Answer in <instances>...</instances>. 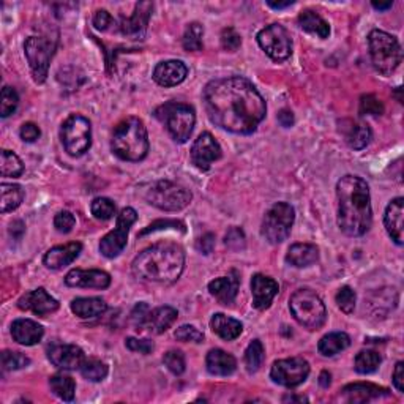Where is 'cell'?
Returning a JSON list of instances; mask_svg holds the SVG:
<instances>
[{"label":"cell","mask_w":404,"mask_h":404,"mask_svg":"<svg viewBox=\"0 0 404 404\" xmlns=\"http://www.w3.org/2000/svg\"><path fill=\"white\" fill-rule=\"evenodd\" d=\"M19 134H21V138L22 141H25V143H35V141L40 138V128H38V125L35 124H32V122H27V124H24L21 126V131H19Z\"/></svg>","instance_id":"cell-55"},{"label":"cell","mask_w":404,"mask_h":404,"mask_svg":"<svg viewBox=\"0 0 404 404\" xmlns=\"http://www.w3.org/2000/svg\"><path fill=\"white\" fill-rule=\"evenodd\" d=\"M59 302L49 296L44 287H38L35 291H30L18 300V308L24 311H32L37 316H48L51 313H56L59 310Z\"/></svg>","instance_id":"cell-17"},{"label":"cell","mask_w":404,"mask_h":404,"mask_svg":"<svg viewBox=\"0 0 404 404\" xmlns=\"http://www.w3.org/2000/svg\"><path fill=\"white\" fill-rule=\"evenodd\" d=\"M56 51V40L46 37H29L24 43V54L29 62L32 76L35 82L43 84L48 78L51 59Z\"/></svg>","instance_id":"cell-11"},{"label":"cell","mask_w":404,"mask_h":404,"mask_svg":"<svg viewBox=\"0 0 404 404\" xmlns=\"http://www.w3.org/2000/svg\"><path fill=\"white\" fill-rule=\"evenodd\" d=\"M337 305L339 310L346 314H351L352 311L356 310V302H357V296L352 287L349 286H343L341 289L337 292Z\"/></svg>","instance_id":"cell-44"},{"label":"cell","mask_w":404,"mask_h":404,"mask_svg":"<svg viewBox=\"0 0 404 404\" xmlns=\"http://www.w3.org/2000/svg\"><path fill=\"white\" fill-rule=\"evenodd\" d=\"M261 49L277 62L289 59L292 54V40L289 32L281 24H271L258 34Z\"/></svg>","instance_id":"cell-13"},{"label":"cell","mask_w":404,"mask_h":404,"mask_svg":"<svg viewBox=\"0 0 404 404\" xmlns=\"http://www.w3.org/2000/svg\"><path fill=\"white\" fill-rule=\"evenodd\" d=\"M111 149L115 157L124 162L138 163L149 153V136L144 122L138 117H128L115 126Z\"/></svg>","instance_id":"cell-4"},{"label":"cell","mask_w":404,"mask_h":404,"mask_svg":"<svg viewBox=\"0 0 404 404\" xmlns=\"http://www.w3.org/2000/svg\"><path fill=\"white\" fill-rule=\"evenodd\" d=\"M393 386L400 393L404 392V363L398 362L393 371Z\"/></svg>","instance_id":"cell-58"},{"label":"cell","mask_w":404,"mask_h":404,"mask_svg":"<svg viewBox=\"0 0 404 404\" xmlns=\"http://www.w3.org/2000/svg\"><path fill=\"white\" fill-rule=\"evenodd\" d=\"M224 243H226V247L229 249H233V252H239V249L245 248V234H243V230L240 228H230L228 230L226 237H224Z\"/></svg>","instance_id":"cell-51"},{"label":"cell","mask_w":404,"mask_h":404,"mask_svg":"<svg viewBox=\"0 0 404 404\" xmlns=\"http://www.w3.org/2000/svg\"><path fill=\"white\" fill-rule=\"evenodd\" d=\"M44 335L43 327L32 319H16L11 324V337L22 346H35Z\"/></svg>","instance_id":"cell-24"},{"label":"cell","mask_w":404,"mask_h":404,"mask_svg":"<svg viewBox=\"0 0 404 404\" xmlns=\"http://www.w3.org/2000/svg\"><path fill=\"white\" fill-rule=\"evenodd\" d=\"M72 311L81 319L98 318L107 310V305L100 297H78L72 302Z\"/></svg>","instance_id":"cell-31"},{"label":"cell","mask_w":404,"mask_h":404,"mask_svg":"<svg viewBox=\"0 0 404 404\" xmlns=\"http://www.w3.org/2000/svg\"><path fill=\"white\" fill-rule=\"evenodd\" d=\"M178 313L176 308L172 306H158L155 310L150 311L149 322H147V329L149 332L155 333V335H162L169 327L177 320Z\"/></svg>","instance_id":"cell-30"},{"label":"cell","mask_w":404,"mask_h":404,"mask_svg":"<svg viewBox=\"0 0 404 404\" xmlns=\"http://www.w3.org/2000/svg\"><path fill=\"white\" fill-rule=\"evenodd\" d=\"M51 390H53L56 396H59L63 401H73L76 393V384L73 377L67 374H54L49 379Z\"/></svg>","instance_id":"cell-35"},{"label":"cell","mask_w":404,"mask_h":404,"mask_svg":"<svg viewBox=\"0 0 404 404\" xmlns=\"http://www.w3.org/2000/svg\"><path fill=\"white\" fill-rule=\"evenodd\" d=\"M220 158L221 147L218 144V141L209 131L200 134L193 147H191V163L200 171H209L211 163Z\"/></svg>","instance_id":"cell-15"},{"label":"cell","mask_w":404,"mask_h":404,"mask_svg":"<svg viewBox=\"0 0 404 404\" xmlns=\"http://www.w3.org/2000/svg\"><path fill=\"white\" fill-rule=\"evenodd\" d=\"M319 259V249L313 243H296L287 249L286 261L291 266L304 268L316 264Z\"/></svg>","instance_id":"cell-29"},{"label":"cell","mask_w":404,"mask_h":404,"mask_svg":"<svg viewBox=\"0 0 404 404\" xmlns=\"http://www.w3.org/2000/svg\"><path fill=\"white\" fill-rule=\"evenodd\" d=\"M384 224L389 235L396 245H403L404 242V200L396 197L387 205L386 215H384Z\"/></svg>","instance_id":"cell-23"},{"label":"cell","mask_w":404,"mask_h":404,"mask_svg":"<svg viewBox=\"0 0 404 404\" xmlns=\"http://www.w3.org/2000/svg\"><path fill=\"white\" fill-rule=\"evenodd\" d=\"M81 374L91 382H101L107 376V365L98 358H86L84 363L81 365Z\"/></svg>","instance_id":"cell-39"},{"label":"cell","mask_w":404,"mask_h":404,"mask_svg":"<svg viewBox=\"0 0 404 404\" xmlns=\"http://www.w3.org/2000/svg\"><path fill=\"white\" fill-rule=\"evenodd\" d=\"M280 286L277 281L262 273H256L252 278V294H253V306L256 310L264 311L272 305L273 299L277 297Z\"/></svg>","instance_id":"cell-20"},{"label":"cell","mask_w":404,"mask_h":404,"mask_svg":"<svg viewBox=\"0 0 404 404\" xmlns=\"http://www.w3.org/2000/svg\"><path fill=\"white\" fill-rule=\"evenodd\" d=\"M319 384H320V387H324V389H329L330 387V384H332V376L329 371H322L319 376Z\"/></svg>","instance_id":"cell-60"},{"label":"cell","mask_w":404,"mask_h":404,"mask_svg":"<svg viewBox=\"0 0 404 404\" xmlns=\"http://www.w3.org/2000/svg\"><path fill=\"white\" fill-rule=\"evenodd\" d=\"M74 224H76V218L72 211H68V210L59 211V214H57L54 218V228L59 230L60 234L72 233Z\"/></svg>","instance_id":"cell-49"},{"label":"cell","mask_w":404,"mask_h":404,"mask_svg":"<svg viewBox=\"0 0 404 404\" xmlns=\"http://www.w3.org/2000/svg\"><path fill=\"white\" fill-rule=\"evenodd\" d=\"M169 226L172 228H176V229H182L183 233H185V224L182 221H176V220H166V221H155V223H152L149 228H145L143 233H141L139 235L143 237L145 234H149V233H155V230H159V229H169Z\"/></svg>","instance_id":"cell-54"},{"label":"cell","mask_w":404,"mask_h":404,"mask_svg":"<svg viewBox=\"0 0 404 404\" xmlns=\"http://www.w3.org/2000/svg\"><path fill=\"white\" fill-rule=\"evenodd\" d=\"M65 285L70 287H86V289H106L111 285L109 273L97 271H82V268H73L65 277Z\"/></svg>","instance_id":"cell-19"},{"label":"cell","mask_w":404,"mask_h":404,"mask_svg":"<svg viewBox=\"0 0 404 404\" xmlns=\"http://www.w3.org/2000/svg\"><path fill=\"white\" fill-rule=\"evenodd\" d=\"M264 362V346L259 339H253L245 351V365L248 373H256Z\"/></svg>","instance_id":"cell-40"},{"label":"cell","mask_w":404,"mask_h":404,"mask_svg":"<svg viewBox=\"0 0 404 404\" xmlns=\"http://www.w3.org/2000/svg\"><path fill=\"white\" fill-rule=\"evenodd\" d=\"M30 365V358L25 357L21 352L4 351L2 352V367L5 371H16L25 368Z\"/></svg>","instance_id":"cell-43"},{"label":"cell","mask_w":404,"mask_h":404,"mask_svg":"<svg viewBox=\"0 0 404 404\" xmlns=\"http://www.w3.org/2000/svg\"><path fill=\"white\" fill-rule=\"evenodd\" d=\"M19 105V97L13 87L5 86L2 89V103H0V115L2 117H8L16 111Z\"/></svg>","instance_id":"cell-45"},{"label":"cell","mask_w":404,"mask_h":404,"mask_svg":"<svg viewBox=\"0 0 404 404\" xmlns=\"http://www.w3.org/2000/svg\"><path fill=\"white\" fill-rule=\"evenodd\" d=\"M205 367L211 376H230L237 368V360L226 351L211 349L205 358Z\"/></svg>","instance_id":"cell-27"},{"label":"cell","mask_w":404,"mask_h":404,"mask_svg":"<svg viewBox=\"0 0 404 404\" xmlns=\"http://www.w3.org/2000/svg\"><path fill=\"white\" fill-rule=\"evenodd\" d=\"M371 62L376 72L384 76L392 74L403 60V51L398 40L384 30H371L368 35Z\"/></svg>","instance_id":"cell-5"},{"label":"cell","mask_w":404,"mask_h":404,"mask_svg":"<svg viewBox=\"0 0 404 404\" xmlns=\"http://www.w3.org/2000/svg\"><path fill=\"white\" fill-rule=\"evenodd\" d=\"M285 401H306L304 396H286Z\"/></svg>","instance_id":"cell-63"},{"label":"cell","mask_w":404,"mask_h":404,"mask_svg":"<svg viewBox=\"0 0 404 404\" xmlns=\"http://www.w3.org/2000/svg\"><path fill=\"white\" fill-rule=\"evenodd\" d=\"M240 44H242V37L239 32H237L234 27H226V29H223L221 32V46L226 49V51H230V53H234V51H237L240 48Z\"/></svg>","instance_id":"cell-50"},{"label":"cell","mask_w":404,"mask_h":404,"mask_svg":"<svg viewBox=\"0 0 404 404\" xmlns=\"http://www.w3.org/2000/svg\"><path fill=\"white\" fill-rule=\"evenodd\" d=\"M163 363L166 365V368H168L171 373L176 374V376L183 374L185 367H187V363H185V357L181 351L166 352L164 357H163Z\"/></svg>","instance_id":"cell-46"},{"label":"cell","mask_w":404,"mask_h":404,"mask_svg":"<svg viewBox=\"0 0 404 404\" xmlns=\"http://www.w3.org/2000/svg\"><path fill=\"white\" fill-rule=\"evenodd\" d=\"M62 144L65 147L68 155L81 157L91 149L92 145V125L82 115H70L63 122L60 130Z\"/></svg>","instance_id":"cell-10"},{"label":"cell","mask_w":404,"mask_h":404,"mask_svg":"<svg viewBox=\"0 0 404 404\" xmlns=\"http://www.w3.org/2000/svg\"><path fill=\"white\" fill-rule=\"evenodd\" d=\"M81 252H82V243L72 242L67 243V245L51 248L49 252L44 254L43 262L44 266L51 268V271H60V268L67 267L72 264L73 261H76Z\"/></svg>","instance_id":"cell-22"},{"label":"cell","mask_w":404,"mask_h":404,"mask_svg":"<svg viewBox=\"0 0 404 404\" xmlns=\"http://www.w3.org/2000/svg\"><path fill=\"white\" fill-rule=\"evenodd\" d=\"M381 362L382 357L376 351H360L354 360V368L358 374H370L379 368Z\"/></svg>","instance_id":"cell-37"},{"label":"cell","mask_w":404,"mask_h":404,"mask_svg":"<svg viewBox=\"0 0 404 404\" xmlns=\"http://www.w3.org/2000/svg\"><path fill=\"white\" fill-rule=\"evenodd\" d=\"M188 74V68L182 60L159 62L153 70V81L162 87H174L182 84Z\"/></svg>","instance_id":"cell-21"},{"label":"cell","mask_w":404,"mask_h":404,"mask_svg":"<svg viewBox=\"0 0 404 404\" xmlns=\"http://www.w3.org/2000/svg\"><path fill=\"white\" fill-rule=\"evenodd\" d=\"M338 226L346 235L367 234L373 223L368 183L358 176H344L337 183Z\"/></svg>","instance_id":"cell-2"},{"label":"cell","mask_w":404,"mask_h":404,"mask_svg":"<svg viewBox=\"0 0 404 404\" xmlns=\"http://www.w3.org/2000/svg\"><path fill=\"white\" fill-rule=\"evenodd\" d=\"M149 316H150V308L147 304L141 302L136 306L133 308L131 311V324L134 325L136 330H144L147 329V322H149Z\"/></svg>","instance_id":"cell-47"},{"label":"cell","mask_w":404,"mask_h":404,"mask_svg":"<svg viewBox=\"0 0 404 404\" xmlns=\"http://www.w3.org/2000/svg\"><path fill=\"white\" fill-rule=\"evenodd\" d=\"M202 101L211 124L234 134H252L267 114L266 100L242 76L210 81L204 87Z\"/></svg>","instance_id":"cell-1"},{"label":"cell","mask_w":404,"mask_h":404,"mask_svg":"<svg viewBox=\"0 0 404 404\" xmlns=\"http://www.w3.org/2000/svg\"><path fill=\"white\" fill-rule=\"evenodd\" d=\"M351 346V338L348 333L344 332H333L320 338V341L318 344L319 354L324 357H333L343 352L344 349H348Z\"/></svg>","instance_id":"cell-32"},{"label":"cell","mask_w":404,"mask_h":404,"mask_svg":"<svg viewBox=\"0 0 404 404\" xmlns=\"http://www.w3.org/2000/svg\"><path fill=\"white\" fill-rule=\"evenodd\" d=\"M210 327L215 335L224 339V341H233V339L239 338L243 332V325L240 320L229 318L223 313L214 314V318L210 320Z\"/></svg>","instance_id":"cell-28"},{"label":"cell","mask_w":404,"mask_h":404,"mask_svg":"<svg viewBox=\"0 0 404 404\" xmlns=\"http://www.w3.org/2000/svg\"><path fill=\"white\" fill-rule=\"evenodd\" d=\"M176 338L183 343H202L204 333L195 325H182L176 330Z\"/></svg>","instance_id":"cell-48"},{"label":"cell","mask_w":404,"mask_h":404,"mask_svg":"<svg viewBox=\"0 0 404 404\" xmlns=\"http://www.w3.org/2000/svg\"><path fill=\"white\" fill-rule=\"evenodd\" d=\"M384 112V105L374 95H363L360 100V114L381 115Z\"/></svg>","instance_id":"cell-52"},{"label":"cell","mask_w":404,"mask_h":404,"mask_svg":"<svg viewBox=\"0 0 404 404\" xmlns=\"http://www.w3.org/2000/svg\"><path fill=\"white\" fill-rule=\"evenodd\" d=\"M214 248H215V235L210 233L202 235L201 239L196 242V249L202 254H210L214 252Z\"/></svg>","instance_id":"cell-57"},{"label":"cell","mask_w":404,"mask_h":404,"mask_svg":"<svg viewBox=\"0 0 404 404\" xmlns=\"http://www.w3.org/2000/svg\"><path fill=\"white\" fill-rule=\"evenodd\" d=\"M49 362L63 371L79 370L86 360V354L76 344H54L48 351Z\"/></svg>","instance_id":"cell-16"},{"label":"cell","mask_w":404,"mask_h":404,"mask_svg":"<svg viewBox=\"0 0 404 404\" xmlns=\"http://www.w3.org/2000/svg\"><path fill=\"white\" fill-rule=\"evenodd\" d=\"M125 346L131 352H139V354H152L153 349H155V344L150 339H138V338H126Z\"/></svg>","instance_id":"cell-53"},{"label":"cell","mask_w":404,"mask_h":404,"mask_svg":"<svg viewBox=\"0 0 404 404\" xmlns=\"http://www.w3.org/2000/svg\"><path fill=\"white\" fill-rule=\"evenodd\" d=\"M289 310L294 319L308 330H318L325 324V305L311 289H299L294 292L289 299Z\"/></svg>","instance_id":"cell-7"},{"label":"cell","mask_w":404,"mask_h":404,"mask_svg":"<svg viewBox=\"0 0 404 404\" xmlns=\"http://www.w3.org/2000/svg\"><path fill=\"white\" fill-rule=\"evenodd\" d=\"M299 25L305 32H308V34L316 35L319 38H322V40L324 38H329L330 35V25L313 10H304L302 13H300Z\"/></svg>","instance_id":"cell-33"},{"label":"cell","mask_w":404,"mask_h":404,"mask_svg":"<svg viewBox=\"0 0 404 404\" xmlns=\"http://www.w3.org/2000/svg\"><path fill=\"white\" fill-rule=\"evenodd\" d=\"M2 214L16 210L24 201V190L16 183H2Z\"/></svg>","instance_id":"cell-36"},{"label":"cell","mask_w":404,"mask_h":404,"mask_svg":"<svg viewBox=\"0 0 404 404\" xmlns=\"http://www.w3.org/2000/svg\"><path fill=\"white\" fill-rule=\"evenodd\" d=\"M202 37H204V27L201 24L193 22L190 24L187 30H185L182 44L183 49L188 51V53H197V51H202Z\"/></svg>","instance_id":"cell-38"},{"label":"cell","mask_w":404,"mask_h":404,"mask_svg":"<svg viewBox=\"0 0 404 404\" xmlns=\"http://www.w3.org/2000/svg\"><path fill=\"white\" fill-rule=\"evenodd\" d=\"M153 5L150 2H141L134 6V11L130 16H122L119 29L125 37L141 38L144 37L147 24L152 15Z\"/></svg>","instance_id":"cell-18"},{"label":"cell","mask_w":404,"mask_h":404,"mask_svg":"<svg viewBox=\"0 0 404 404\" xmlns=\"http://www.w3.org/2000/svg\"><path fill=\"white\" fill-rule=\"evenodd\" d=\"M185 268V252L172 242L155 243L134 258L131 271L134 277L147 283L172 285L181 278Z\"/></svg>","instance_id":"cell-3"},{"label":"cell","mask_w":404,"mask_h":404,"mask_svg":"<svg viewBox=\"0 0 404 404\" xmlns=\"http://www.w3.org/2000/svg\"><path fill=\"white\" fill-rule=\"evenodd\" d=\"M191 193L182 187L169 181H159L153 183L145 195V200L153 207L164 211H177L187 207L191 202Z\"/></svg>","instance_id":"cell-9"},{"label":"cell","mask_w":404,"mask_h":404,"mask_svg":"<svg viewBox=\"0 0 404 404\" xmlns=\"http://www.w3.org/2000/svg\"><path fill=\"white\" fill-rule=\"evenodd\" d=\"M155 117L168 128L171 138L178 144H185L191 138L196 124L195 109L185 103H166L155 111Z\"/></svg>","instance_id":"cell-6"},{"label":"cell","mask_w":404,"mask_h":404,"mask_svg":"<svg viewBox=\"0 0 404 404\" xmlns=\"http://www.w3.org/2000/svg\"><path fill=\"white\" fill-rule=\"evenodd\" d=\"M138 220V214L133 207H125L117 215L115 229L107 233L100 242V253L107 259H114L124 252L128 242V234L134 223Z\"/></svg>","instance_id":"cell-12"},{"label":"cell","mask_w":404,"mask_h":404,"mask_svg":"<svg viewBox=\"0 0 404 404\" xmlns=\"http://www.w3.org/2000/svg\"><path fill=\"white\" fill-rule=\"evenodd\" d=\"M92 215L101 221H107L115 215V204L109 197H95L91 204Z\"/></svg>","instance_id":"cell-42"},{"label":"cell","mask_w":404,"mask_h":404,"mask_svg":"<svg viewBox=\"0 0 404 404\" xmlns=\"http://www.w3.org/2000/svg\"><path fill=\"white\" fill-rule=\"evenodd\" d=\"M344 136L346 143H348L352 149L362 150L370 144L371 130L363 122H349V126L344 130Z\"/></svg>","instance_id":"cell-34"},{"label":"cell","mask_w":404,"mask_h":404,"mask_svg":"<svg viewBox=\"0 0 404 404\" xmlns=\"http://www.w3.org/2000/svg\"><path fill=\"white\" fill-rule=\"evenodd\" d=\"M267 5L273 10H283V8H287V6H292L294 2L292 0H287V2H267Z\"/></svg>","instance_id":"cell-61"},{"label":"cell","mask_w":404,"mask_h":404,"mask_svg":"<svg viewBox=\"0 0 404 404\" xmlns=\"http://www.w3.org/2000/svg\"><path fill=\"white\" fill-rule=\"evenodd\" d=\"M387 396L389 390L377 387L374 384H349L343 389V396L348 403H367L374 398H381V396Z\"/></svg>","instance_id":"cell-26"},{"label":"cell","mask_w":404,"mask_h":404,"mask_svg":"<svg viewBox=\"0 0 404 404\" xmlns=\"http://www.w3.org/2000/svg\"><path fill=\"white\" fill-rule=\"evenodd\" d=\"M371 5H373V8H374V10L386 11V10H390V8H392V6H393V2H387V4H376V2H373Z\"/></svg>","instance_id":"cell-62"},{"label":"cell","mask_w":404,"mask_h":404,"mask_svg":"<svg viewBox=\"0 0 404 404\" xmlns=\"http://www.w3.org/2000/svg\"><path fill=\"white\" fill-rule=\"evenodd\" d=\"M278 124L285 128H289L294 125V114L289 109H283V111H280L278 114Z\"/></svg>","instance_id":"cell-59"},{"label":"cell","mask_w":404,"mask_h":404,"mask_svg":"<svg viewBox=\"0 0 404 404\" xmlns=\"http://www.w3.org/2000/svg\"><path fill=\"white\" fill-rule=\"evenodd\" d=\"M239 286H240V278H239V275H237V272L234 271L229 275V277H221V278L210 281L209 291L220 304L230 305L237 297Z\"/></svg>","instance_id":"cell-25"},{"label":"cell","mask_w":404,"mask_h":404,"mask_svg":"<svg viewBox=\"0 0 404 404\" xmlns=\"http://www.w3.org/2000/svg\"><path fill=\"white\" fill-rule=\"evenodd\" d=\"M294 220H296V210L292 205L287 202H277L266 214L261 233L268 243L278 245L289 237Z\"/></svg>","instance_id":"cell-8"},{"label":"cell","mask_w":404,"mask_h":404,"mask_svg":"<svg viewBox=\"0 0 404 404\" xmlns=\"http://www.w3.org/2000/svg\"><path fill=\"white\" fill-rule=\"evenodd\" d=\"M310 374V363L302 357H291L277 360L272 365L271 377L275 384L286 389H296L306 381Z\"/></svg>","instance_id":"cell-14"},{"label":"cell","mask_w":404,"mask_h":404,"mask_svg":"<svg viewBox=\"0 0 404 404\" xmlns=\"http://www.w3.org/2000/svg\"><path fill=\"white\" fill-rule=\"evenodd\" d=\"M0 172L4 177H19L24 172V164L16 153L10 150H2V164Z\"/></svg>","instance_id":"cell-41"},{"label":"cell","mask_w":404,"mask_h":404,"mask_svg":"<svg viewBox=\"0 0 404 404\" xmlns=\"http://www.w3.org/2000/svg\"><path fill=\"white\" fill-rule=\"evenodd\" d=\"M112 22H114V19L106 10H98L97 13H95V16H93L95 29L105 32V30H107L109 27H111Z\"/></svg>","instance_id":"cell-56"}]
</instances>
